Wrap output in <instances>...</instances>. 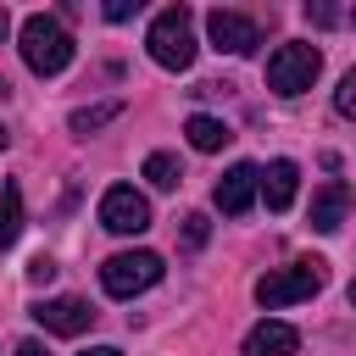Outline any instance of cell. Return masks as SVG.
I'll return each mask as SVG.
<instances>
[{
  "mask_svg": "<svg viewBox=\"0 0 356 356\" xmlns=\"http://www.w3.org/2000/svg\"><path fill=\"white\" fill-rule=\"evenodd\" d=\"M100 228H111V234H145L150 228V200L134 184H111L100 195Z\"/></svg>",
  "mask_w": 356,
  "mask_h": 356,
  "instance_id": "6",
  "label": "cell"
},
{
  "mask_svg": "<svg viewBox=\"0 0 356 356\" xmlns=\"http://www.w3.org/2000/svg\"><path fill=\"white\" fill-rule=\"evenodd\" d=\"M317 72H323L317 44H278V50L267 56V89H273V95H284V100L306 95V89L317 83Z\"/></svg>",
  "mask_w": 356,
  "mask_h": 356,
  "instance_id": "5",
  "label": "cell"
},
{
  "mask_svg": "<svg viewBox=\"0 0 356 356\" xmlns=\"http://www.w3.org/2000/svg\"><path fill=\"white\" fill-rule=\"evenodd\" d=\"M350 22H356V11H350Z\"/></svg>",
  "mask_w": 356,
  "mask_h": 356,
  "instance_id": "28",
  "label": "cell"
},
{
  "mask_svg": "<svg viewBox=\"0 0 356 356\" xmlns=\"http://www.w3.org/2000/svg\"><path fill=\"white\" fill-rule=\"evenodd\" d=\"M295 350H300V334L289 323H278V317H261L239 345V356H295Z\"/></svg>",
  "mask_w": 356,
  "mask_h": 356,
  "instance_id": "10",
  "label": "cell"
},
{
  "mask_svg": "<svg viewBox=\"0 0 356 356\" xmlns=\"http://www.w3.org/2000/svg\"><path fill=\"white\" fill-rule=\"evenodd\" d=\"M6 33H11V11L0 6V44H6Z\"/></svg>",
  "mask_w": 356,
  "mask_h": 356,
  "instance_id": "24",
  "label": "cell"
},
{
  "mask_svg": "<svg viewBox=\"0 0 356 356\" xmlns=\"http://www.w3.org/2000/svg\"><path fill=\"white\" fill-rule=\"evenodd\" d=\"M206 39H211V50H228V56H250V50L261 44L256 22H250L245 11H228V6L206 11Z\"/></svg>",
  "mask_w": 356,
  "mask_h": 356,
  "instance_id": "7",
  "label": "cell"
},
{
  "mask_svg": "<svg viewBox=\"0 0 356 356\" xmlns=\"http://www.w3.org/2000/svg\"><path fill=\"white\" fill-rule=\"evenodd\" d=\"M83 356H122V350H117V345H89Z\"/></svg>",
  "mask_w": 356,
  "mask_h": 356,
  "instance_id": "23",
  "label": "cell"
},
{
  "mask_svg": "<svg viewBox=\"0 0 356 356\" xmlns=\"http://www.w3.org/2000/svg\"><path fill=\"white\" fill-rule=\"evenodd\" d=\"M184 134H189V145H195V150H206V156H211V150H222V145L234 139V128H228L222 117H206V111H195V117L184 122Z\"/></svg>",
  "mask_w": 356,
  "mask_h": 356,
  "instance_id": "13",
  "label": "cell"
},
{
  "mask_svg": "<svg viewBox=\"0 0 356 356\" xmlns=\"http://www.w3.org/2000/svg\"><path fill=\"white\" fill-rule=\"evenodd\" d=\"M139 11V0H106V22H128Z\"/></svg>",
  "mask_w": 356,
  "mask_h": 356,
  "instance_id": "21",
  "label": "cell"
},
{
  "mask_svg": "<svg viewBox=\"0 0 356 356\" xmlns=\"http://www.w3.org/2000/svg\"><path fill=\"white\" fill-rule=\"evenodd\" d=\"M6 145H11V134H6V128H0V150H6Z\"/></svg>",
  "mask_w": 356,
  "mask_h": 356,
  "instance_id": "26",
  "label": "cell"
},
{
  "mask_svg": "<svg viewBox=\"0 0 356 356\" xmlns=\"http://www.w3.org/2000/svg\"><path fill=\"white\" fill-rule=\"evenodd\" d=\"M256 189H261V167H256V161H234V167L217 178L211 206H217L222 217H245V211H250V200H256Z\"/></svg>",
  "mask_w": 356,
  "mask_h": 356,
  "instance_id": "8",
  "label": "cell"
},
{
  "mask_svg": "<svg viewBox=\"0 0 356 356\" xmlns=\"http://www.w3.org/2000/svg\"><path fill=\"white\" fill-rule=\"evenodd\" d=\"M295 189H300V167H295L289 156H278V161L261 172V200H267V211H289V206H295Z\"/></svg>",
  "mask_w": 356,
  "mask_h": 356,
  "instance_id": "11",
  "label": "cell"
},
{
  "mask_svg": "<svg viewBox=\"0 0 356 356\" xmlns=\"http://www.w3.org/2000/svg\"><path fill=\"white\" fill-rule=\"evenodd\" d=\"M17 234H22V189L0 184V250L17 245Z\"/></svg>",
  "mask_w": 356,
  "mask_h": 356,
  "instance_id": "14",
  "label": "cell"
},
{
  "mask_svg": "<svg viewBox=\"0 0 356 356\" xmlns=\"http://www.w3.org/2000/svg\"><path fill=\"white\" fill-rule=\"evenodd\" d=\"M33 317H39V328H44V334H61V339H72V334H83V328L95 323L89 300H78V295H56V300H39V306H33Z\"/></svg>",
  "mask_w": 356,
  "mask_h": 356,
  "instance_id": "9",
  "label": "cell"
},
{
  "mask_svg": "<svg viewBox=\"0 0 356 356\" xmlns=\"http://www.w3.org/2000/svg\"><path fill=\"white\" fill-rule=\"evenodd\" d=\"M111 117H122V100H100V106H83V111H72L67 117V128L78 134V139H89L95 128H106Z\"/></svg>",
  "mask_w": 356,
  "mask_h": 356,
  "instance_id": "15",
  "label": "cell"
},
{
  "mask_svg": "<svg viewBox=\"0 0 356 356\" xmlns=\"http://www.w3.org/2000/svg\"><path fill=\"white\" fill-rule=\"evenodd\" d=\"M50 278H56V261L50 256H33L28 261V284H50Z\"/></svg>",
  "mask_w": 356,
  "mask_h": 356,
  "instance_id": "20",
  "label": "cell"
},
{
  "mask_svg": "<svg viewBox=\"0 0 356 356\" xmlns=\"http://www.w3.org/2000/svg\"><path fill=\"white\" fill-rule=\"evenodd\" d=\"M328 284V261H295V267H273V273H261L256 278V300L267 306V312H278V306H295V300H312L317 289Z\"/></svg>",
  "mask_w": 356,
  "mask_h": 356,
  "instance_id": "3",
  "label": "cell"
},
{
  "mask_svg": "<svg viewBox=\"0 0 356 356\" xmlns=\"http://www.w3.org/2000/svg\"><path fill=\"white\" fill-rule=\"evenodd\" d=\"M161 256L156 250H117V256H106V267H100V289L111 295V300H134V295H145L150 284H161Z\"/></svg>",
  "mask_w": 356,
  "mask_h": 356,
  "instance_id": "4",
  "label": "cell"
},
{
  "mask_svg": "<svg viewBox=\"0 0 356 356\" xmlns=\"http://www.w3.org/2000/svg\"><path fill=\"white\" fill-rule=\"evenodd\" d=\"M345 211H350V184H323V189H312V228L317 234H334L339 222H345Z\"/></svg>",
  "mask_w": 356,
  "mask_h": 356,
  "instance_id": "12",
  "label": "cell"
},
{
  "mask_svg": "<svg viewBox=\"0 0 356 356\" xmlns=\"http://www.w3.org/2000/svg\"><path fill=\"white\" fill-rule=\"evenodd\" d=\"M145 178H150L156 189H178V184H184V167H178L172 150H150V156H145Z\"/></svg>",
  "mask_w": 356,
  "mask_h": 356,
  "instance_id": "16",
  "label": "cell"
},
{
  "mask_svg": "<svg viewBox=\"0 0 356 356\" xmlns=\"http://www.w3.org/2000/svg\"><path fill=\"white\" fill-rule=\"evenodd\" d=\"M11 356H44V345H39V339H22V345H17Z\"/></svg>",
  "mask_w": 356,
  "mask_h": 356,
  "instance_id": "22",
  "label": "cell"
},
{
  "mask_svg": "<svg viewBox=\"0 0 356 356\" xmlns=\"http://www.w3.org/2000/svg\"><path fill=\"white\" fill-rule=\"evenodd\" d=\"M350 306H356V284H350Z\"/></svg>",
  "mask_w": 356,
  "mask_h": 356,
  "instance_id": "27",
  "label": "cell"
},
{
  "mask_svg": "<svg viewBox=\"0 0 356 356\" xmlns=\"http://www.w3.org/2000/svg\"><path fill=\"white\" fill-rule=\"evenodd\" d=\"M145 50H150V61L156 67H167V72H189L195 67V11L189 6H167V11H156V22H150V33H145Z\"/></svg>",
  "mask_w": 356,
  "mask_h": 356,
  "instance_id": "2",
  "label": "cell"
},
{
  "mask_svg": "<svg viewBox=\"0 0 356 356\" xmlns=\"http://www.w3.org/2000/svg\"><path fill=\"white\" fill-rule=\"evenodd\" d=\"M334 111H339V117H356V67L339 78V89H334Z\"/></svg>",
  "mask_w": 356,
  "mask_h": 356,
  "instance_id": "17",
  "label": "cell"
},
{
  "mask_svg": "<svg viewBox=\"0 0 356 356\" xmlns=\"http://www.w3.org/2000/svg\"><path fill=\"white\" fill-rule=\"evenodd\" d=\"M6 95H11V83H6V78H0V100H6Z\"/></svg>",
  "mask_w": 356,
  "mask_h": 356,
  "instance_id": "25",
  "label": "cell"
},
{
  "mask_svg": "<svg viewBox=\"0 0 356 356\" xmlns=\"http://www.w3.org/2000/svg\"><path fill=\"white\" fill-rule=\"evenodd\" d=\"M339 17H345L339 6H328V0H306V22H312V28H334Z\"/></svg>",
  "mask_w": 356,
  "mask_h": 356,
  "instance_id": "18",
  "label": "cell"
},
{
  "mask_svg": "<svg viewBox=\"0 0 356 356\" xmlns=\"http://www.w3.org/2000/svg\"><path fill=\"white\" fill-rule=\"evenodd\" d=\"M17 50H22L28 72H39V78H56V72L72 67V33H67L56 17H44V11L22 17V28H17Z\"/></svg>",
  "mask_w": 356,
  "mask_h": 356,
  "instance_id": "1",
  "label": "cell"
},
{
  "mask_svg": "<svg viewBox=\"0 0 356 356\" xmlns=\"http://www.w3.org/2000/svg\"><path fill=\"white\" fill-rule=\"evenodd\" d=\"M206 228H211V222H206L200 211H189V217H184V245H189V250H200V245H206Z\"/></svg>",
  "mask_w": 356,
  "mask_h": 356,
  "instance_id": "19",
  "label": "cell"
}]
</instances>
